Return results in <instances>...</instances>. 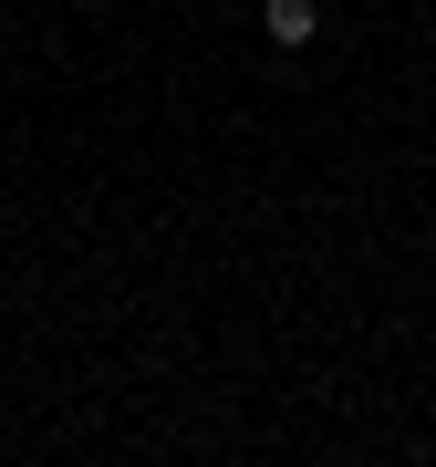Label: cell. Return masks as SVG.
Masks as SVG:
<instances>
[{
    "instance_id": "1",
    "label": "cell",
    "mask_w": 436,
    "mask_h": 467,
    "mask_svg": "<svg viewBox=\"0 0 436 467\" xmlns=\"http://www.w3.org/2000/svg\"><path fill=\"white\" fill-rule=\"evenodd\" d=\"M260 32L281 42V52H312V32H322V0H260Z\"/></svg>"
}]
</instances>
